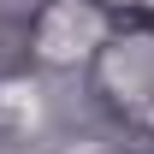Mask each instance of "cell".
Wrapping results in <instances>:
<instances>
[{
    "label": "cell",
    "mask_w": 154,
    "mask_h": 154,
    "mask_svg": "<svg viewBox=\"0 0 154 154\" xmlns=\"http://www.w3.org/2000/svg\"><path fill=\"white\" fill-rule=\"evenodd\" d=\"M101 12H89L83 0H54L42 12V30H36V48L48 59H83L89 42H101Z\"/></svg>",
    "instance_id": "cell-1"
}]
</instances>
